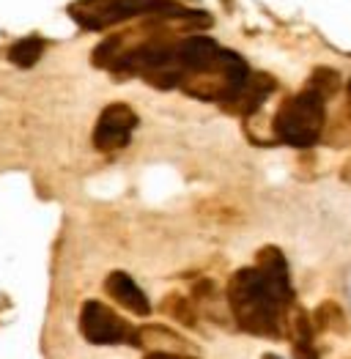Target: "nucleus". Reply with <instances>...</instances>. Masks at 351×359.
<instances>
[{"instance_id":"20e7f679","label":"nucleus","mask_w":351,"mask_h":359,"mask_svg":"<svg viewBox=\"0 0 351 359\" xmlns=\"http://www.w3.org/2000/svg\"><path fill=\"white\" fill-rule=\"evenodd\" d=\"M80 332L93 346H118V343H129L135 330L105 302L88 299L80 310Z\"/></svg>"},{"instance_id":"4468645a","label":"nucleus","mask_w":351,"mask_h":359,"mask_svg":"<svg viewBox=\"0 0 351 359\" xmlns=\"http://www.w3.org/2000/svg\"><path fill=\"white\" fill-rule=\"evenodd\" d=\"M146 359H192V357H187V354H148Z\"/></svg>"},{"instance_id":"0eeeda50","label":"nucleus","mask_w":351,"mask_h":359,"mask_svg":"<svg viewBox=\"0 0 351 359\" xmlns=\"http://www.w3.org/2000/svg\"><path fill=\"white\" fill-rule=\"evenodd\" d=\"M105 291H107L110 299H116L118 304L126 307L129 313L143 316V318L151 316V302H148V297L143 294V288H140L126 271H113V274H107Z\"/></svg>"},{"instance_id":"ddd939ff","label":"nucleus","mask_w":351,"mask_h":359,"mask_svg":"<svg viewBox=\"0 0 351 359\" xmlns=\"http://www.w3.org/2000/svg\"><path fill=\"white\" fill-rule=\"evenodd\" d=\"M293 359H319V351L313 348V340H291Z\"/></svg>"},{"instance_id":"7ed1b4c3","label":"nucleus","mask_w":351,"mask_h":359,"mask_svg":"<svg viewBox=\"0 0 351 359\" xmlns=\"http://www.w3.org/2000/svg\"><path fill=\"white\" fill-rule=\"evenodd\" d=\"M190 11L176 0H80L69 6L72 20L86 30L113 28L138 17H184Z\"/></svg>"},{"instance_id":"f8f14e48","label":"nucleus","mask_w":351,"mask_h":359,"mask_svg":"<svg viewBox=\"0 0 351 359\" xmlns=\"http://www.w3.org/2000/svg\"><path fill=\"white\" fill-rule=\"evenodd\" d=\"M307 88L316 90L322 99H329V96H335L338 88H340V74H338L335 69H329V66H319V69L310 74Z\"/></svg>"},{"instance_id":"2eb2a0df","label":"nucleus","mask_w":351,"mask_h":359,"mask_svg":"<svg viewBox=\"0 0 351 359\" xmlns=\"http://www.w3.org/2000/svg\"><path fill=\"white\" fill-rule=\"evenodd\" d=\"M263 359H280V357H274V354H263Z\"/></svg>"},{"instance_id":"1a4fd4ad","label":"nucleus","mask_w":351,"mask_h":359,"mask_svg":"<svg viewBox=\"0 0 351 359\" xmlns=\"http://www.w3.org/2000/svg\"><path fill=\"white\" fill-rule=\"evenodd\" d=\"M44 39L41 36H25V39H20L11 50H8V58L11 63H17L20 69H30L33 63H39V58L44 55Z\"/></svg>"},{"instance_id":"9b49d317","label":"nucleus","mask_w":351,"mask_h":359,"mask_svg":"<svg viewBox=\"0 0 351 359\" xmlns=\"http://www.w3.org/2000/svg\"><path fill=\"white\" fill-rule=\"evenodd\" d=\"M162 313L171 316V318H176V321L184 324V327H198V313H195L192 302L184 299V297H178V294L165 297V302H162Z\"/></svg>"},{"instance_id":"39448f33","label":"nucleus","mask_w":351,"mask_h":359,"mask_svg":"<svg viewBox=\"0 0 351 359\" xmlns=\"http://www.w3.org/2000/svg\"><path fill=\"white\" fill-rule=\"evenodd\" d=\"M135 126H138V113L124 102H113L102 110V116L93 126V146L99 151L124 149L129 146Z\"/></svg>"},{"instance_id":"f03ea898","label":"nucleus","mask_w":351,"mask_h":359,"mask_svg":"<svg viewBox=\"0 0 351 359\" xmlns=\"http://www.w3.org/2000/svg\"><path fill=\"white\" fill-rule=\"evenodd\" d=\"M326 123V99H322L316 90L305 88L289 96L272 121L274 140L286 143L291 149H310L319 143Z\"/></svg>"},{"instance_id":"423d86ee","label":"nucleus","mask_w":351,"mask_h":359,"mask_svg":"<svg viewBox=\"0 0 351 359\" xmlns=\"http://www.w3.org/2000/svg\"><path fill=\"white\" fill-rule=\"evenodd\" d=\"M274 77L263 74V72H250V77L244 80V86L236 90V96L225 104V113H234L241 118H250L253 113H258L263 102L269 99V93L274 90Z\"/></svg>"},{"instance_id":"9d476101","label":"nucleus","mask_w":351,"mask_h":359,"mask_svg":"<svg viewBox=\"0 0 351 359\" xmlns=\"http://www.w3.org/2000/svg\"><path fill=\"white\" fill-rule=\"evenodd\" d=\"M313 324L324 332H346V316L335 302H322L313 313Z\"/></svg>"},{"instance_id":"6e6552de","label":"nucleus","mask_w":351,"mask_h":359,"mask_svg":"<svg viewBox=\"0 0 351 359\" xmlns=\"http://www.w3.org/2000/svg\"><path fill=\"white\" fill-rule=\"evenodd\" d=\"M129 346L151 348V354H187L190 351V343L184 337H178L176 332L165 330V327H140V330H135Z\"/></svg>"},{"instance_id":"f257e3e1","label":"nucleus","mask_w":351,"mask_h":359,"mask_svg":"<svg viewBox=\"0 0 351 359\" xmlns=\"http://www.w3.org/2000/svg\"><path fill=\"white\" fill-rule=\"evenodd\" d=\"M293 304V288L289 280L286 255L277 247H261L256 266L234 271L228 280V307L236 327L258 337L286 334V313Z\"/></svg>"}]
</instances>
